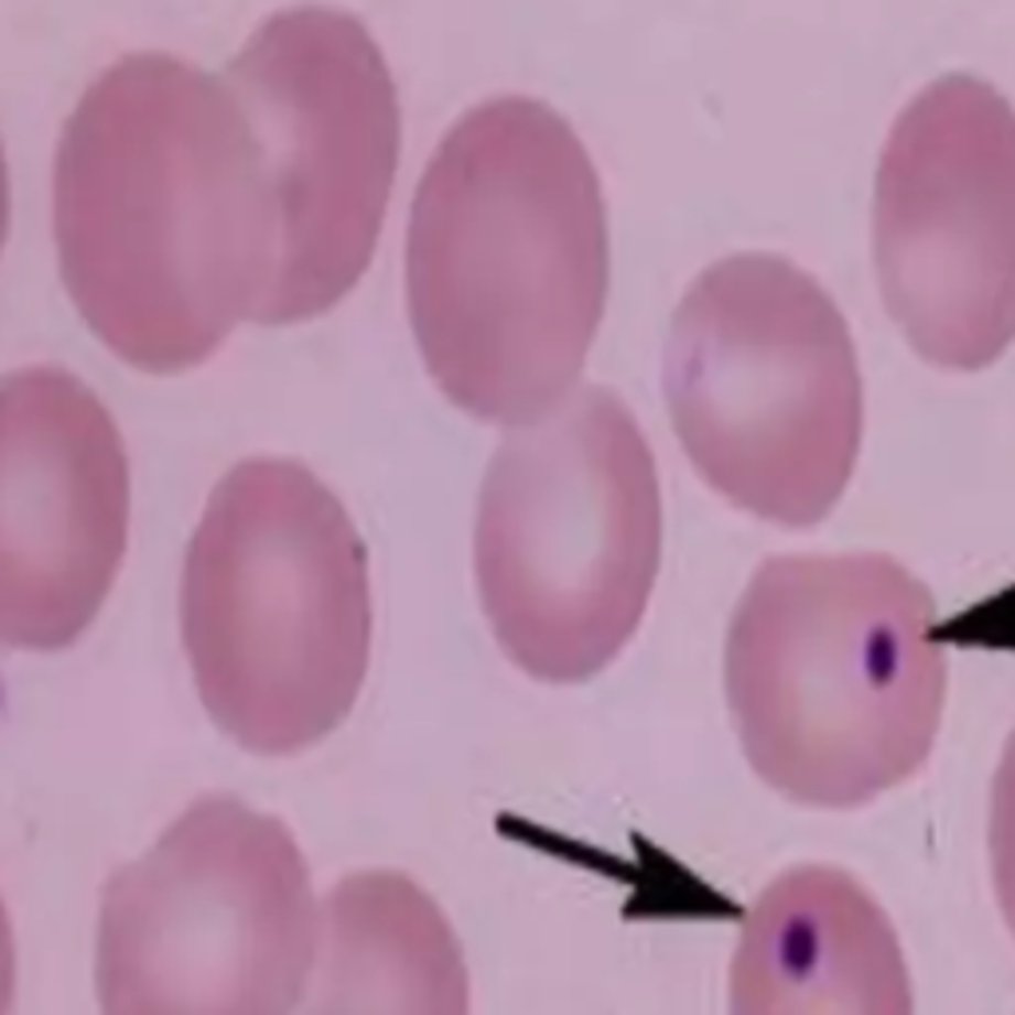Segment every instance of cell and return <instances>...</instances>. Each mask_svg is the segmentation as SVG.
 Returning <instances> with one entry per match:
<instances>
[{"mask_svg":"<svg viewBox=\"0 0 1015 1015\" xmlns=\"http://www.w3.org/2000/svg\"><path fill=\"white\" fill-rule=\"evenodd\" d=\"M612 278L607 203L575 128L532 96L444 136L409 238L424 361L476 421L528 424L580 389Z\"/></svg>","mask_w":1015,"mask_h":1015,"instance_id":"cell-1","label":"cell"},{"mask_svg":"<svg viewBox=\"0 0 1015 1015\" xmlns=\"http://www.w3.org/2000/svg\"><path fill=\"white\" fill-rule=\"evenodd\" d=\"M948 655L932 592L881 552L774 555L726 631L730 719L769 789L853 809L937 746Z\"/></svg>","mask_w":1015,"mask_h":1015,"instance_id":"cell-2","label":"cell"},{"mask_svg":"<svg viewBox=\"0 0 1015 1015\" xmlns=\"http://www.w3.org/2000/svg\"><path fill=\"white\" fill-rule=\"evenodd\" d=\"M662 555L651 444L612 389L580 385L508 429L480 488L476 587L500 651L540 682H587L639 631Z\"/></svg>","mask_w":1015,"mask_h":1015,"instance_id":"cell-3","label":"cell"},{"mask_svg":"<svg viewBox=\"0 0 1015 1015\" xmlns=\"http://www.w3.org/2000/svg\"><path fill=\"white\" fill-rule=\"evenodd\" d=\"M662 389L690 464L734 508L813 528L861 453L865 393L845 314L778 255H730L682 294Z\"/></svg>","mask_w":1015,"mask_h":1015,"instance_id":"cell-4","label":"cell"},{"mask_svg":"<svg viewBox=\"0 0 1015 1015\" xmlns=\"http://www.w3.org/2000/svg\"><path fill=\"white\" fill-rule=\"evenodd\" d=\"M310 868L290 829L203 798L104 888V1015H298L317 957Z\"/></svg>","mask_w":1015,"mask_h":1015,"instance_id":"cell-5","label":"cell"},{"mask_svg":"<svg viewBox=\"0 0 1015 1015\" xmlns=\"http://www.w3.org/2000/svg\"><path fill=\"white\" fill-rule=\"evenodd\" d=\"M369 575L354 523L310 480L282 484L270 563L210 568L183 592L198 702L235 746L290 758L330 738L369 671Z\"/></svg>","mask_w":1015,"mask_h":1015,"instance_id":"cell-6","label":"cell"},{"mask_svg":"<svg viewBox=\"0 0 1015 1015\" xmlns=\"http://www.w3.org/2000/svg\"><path fill=\"white\" fill-rule=\"evenodd\" d=\"M873 262L905 342L972 374L1015 342V108L964 72L928 84L885 139Z\"/></svg>","mask_w":1015,"mask_h":1015,"instance_id":"cell-7","label":"cell"},{"mask_svg":"<svg viewBox=\"0 0 1015 1015\" xmlns=\"http://www.w3.org/2000/svg\"><path fill=\"white\" fill-rule=\"evenodd\" d=\"M730 1015H913L888 913L845 868H786L742 925Z\"/></svg>","mask_w":1015,"mask_h":1015,"instance_id":"cell-8","label":"cell"},{"mask_svg":"<svg viewBox=\"0 0 1015 1015\" xmlns=\"http://www.w3.org/2000/svg\"><path fill=\"white\" fill-rule=\"evenodd\" d=\"M306 1015H468L461 940L429 893L393 868L342 877L317 913Z\"/></svg>","mask_w":1015,"mask_h":1015,"instance_id":"cell-9","label":"cell"},{"mask_svg":"<svg viewBox=\"0 0 1015 1015\" xmlns=\"http://www.w3.org/2000/svg\"><path fill=\"white\" fill-rule=\"evenodd\" d=\"M987 845H992V881L1007 928L1015 937V730L1000 754L996 781H992V821H987Z\"/></svg>","mask_w":1015,"mask_h":1015,"instance_id":"cell-10","label":"cell"},{"mask_svg":"<svg viewBox=\"0 0 1015 1015\" xmlns=\"http://www.w3.org/2000/svg\"><path fill=\"white\" fill-rule=\"evenodd\" d=\"M9 1000H12V932L4 900H0V1015H9Z\"/></svg>","mask_w":1015,"mask_h":1015,"instance_id":"cell-11","label":"cell"}]
</instances>
